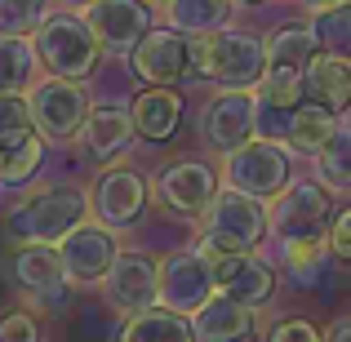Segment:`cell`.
Masks as SVG:
<instances>
[{"label": "cell", "instance_id": "1", "mask_svg": "<svg viewBox=\"0 0 351 342\" xmlns=\"http://www.w3.org/2000/svg\"><path fill=\"white\" fill-rule=\"evenodd\" d=\"M187 80H218L227 89H249L267 76V49L245 32H205L187 40Z\"/></svg>", "mask_w": 351, "mask_h": 342}, {"label": "cell", "instance_id": "2", "mask_svg": "<svg viewBox=\"0 0 351 342\" xmlns=\"http://www.w3.org/2000/svg\"><path fill=\"white\" fill-rule=\"evenodd\" d=\"M89 214V196L80 187H45L32 191L27 200H18L5 214V236L36 240V245H58L71 227H80Z\"/></svg>", "mask_w": 351, "mask_h": 342}, {"label": "cell", "instance_id": "3", "mask_svg": "<svg viewBox=\"0 0 351 342\" xmlns=\"http://www.w3.org/2000/svg\"><path fill=\"white\" fill-rule=\"evenodd\" d=\"M32 49L36 58L45 62L49 76H62V80H85L89 71L98 67V36L89 32V23L80 14H49L32 36Z\"/></svg>", "mask_w": 351, "mask_h": 342}, {"label": "cell", "instance_id": "4", "mask_svg": "<svg viewBox=\"0 0 351 342\" xmlns=\"http://www.w3.org/2000/svg\"><path fill=\"white\" fill-rule=\"evenodd\" d=\"M267 231V214L258 209L254 196L245 191H214L200 218V245L218 249V254H249Z\"/></svg>", "mask_w": 351, "mask_h": 342}, {"label": "cell", "instance_id": "5", "mask_svg": "<svg viewBox=\"0 0 351 342\" xmlns=\"http://www.w3.org/2000/svg\"><path fill=\"white\" fill-rule=\"evenodd\" d=\"M27 107H32V125L40 138L49 143H67L85 129L89 120V98L76 80H62V76H49L40 85L27 89Z\"/></svg>", "mask_w": 351, "mask_h": 342}, {"label": "cell", "instance_id": "6", "mask_svg": "<svg viewBox=\"0 0 351 342\" xmlns=\"http://www.w3.org/2000/svg\"><path fill=\"white\" fill-rule=\"evenodd\" d=\"M9 276L23 293L40 298L49 311L67 307V267L58 258V245H36V240H23V245L9 254Z\"/></svg>", "mask_w": 351, "mask_h": 342}, {"label": "cell", "instance_id": "7", "mask_svg": "<svg viewBox=\"0 0 351 342\" xmlns=\"http://www.w3.org/2000/svg\"><path fill=\"white\" fill-rule=\"evenodd\" d=\"M218 293L214 284V267H209V258L200 254H169L160 262V302L169 311H178V316H191V311H200L209 298Z\"/></svg>", "mask_w": 351, "mask_h": 342}, {"label": "cell", "instance_id": "8", "mask_svg": "<svg viewBox=\"0 0 351 342\" xmlns=\"http://www.w3.org/2000/svg\"><path fill=\"white\" fill-rule=\"evenodd\" d=\"M227 182L245 196L263 200V196H276V191L289 182V156H285L280 143H245L227 156Z\"/></svg>", "mask_w": 351, "mask_h": 342}, {"label": "cell", "instance_id": "9", "mask_svg": "<svg viewBox=\"0 0 351 342\" xmlns=\"http://www.w3.org/2000/svg\"><path fill=\"white\" fill-rule=\"evenodd\" d=\"M200 134H205V143L214 151L245 147L249 134H258V98H249L245 89H223L200 112Z\"/></svg>", "mask_w": 351, "mask_h": 342}, {"label": "cell", "instance_id": "10", "mask_svg": "<svg viewBox=\"0 0 351 342\" xmlns=\"http://www.w3.org/2000/svg\"><path fill=\"white\" fill-rule=\"evenodd\" d=\"M116 254H120L116 236H112V227H103V223H80L58 240V258H62V267H67V280H76V284H98L112 271Z\"/></svg>", "mask_w": 351, "mask_h": 342}, {"label": "cell", "instance_id": "11", "mask_svg": "<svg viewBox=\"0 0 351 342\" xmlns=\"http://www.w3.org/2000/svg\"><path fill=\"white\" fill-rule=\"evenodd\" d=\"M103 298L125 316L147 311L152 302H160V262H152L147 254H116L112 271L103 276Z\"/></svg>", "mask_w": 351, "mask_h": 342}, {"label": "cell", "instance_id": "12", "mask_svg": "<svg viewBox=\"0 0 351 342\" xmlns=\"http://www.w3.org/2000/svg\"><path fill=\"white\" fill-rule=\"evenodd\" d=\"M85 23L107 53H134L138 40L152 32V9L147 0H94Z\"/></svg>", "mask_w": 351, "mask_h": 342}, {"label": "cell", "instance_id": "13", "mask_svg": "<svg viewBox=\"0 0 351 342\" xmlns=\"http://www.w3.org/2000/svg\"><path fill=\"white\" fill-rule=\"evenodd\" d=\"M334 218H329V191L320 182H298V187L280 191L271 205V227L280 240H320Z\"/></svg>", "mask_w": 351, "mask_h": 342}, {"label": "cell", "instance_id": "14", "mask_svg": "<svg viewBox=\"0 0 351 342\" xmlns=\"http://www.w3.org/2000/svg\"><path fill=\"white\" fill-rule=\"evenodd\" d=\"M200 254H205L209 267H214L218 293L245 302V307H263V302L271 298L276 271H271L267 262H258L254 254H218V249H205V245H200Z\"/></svg>", "mask_w": 351, "mask_h": 342}, {"label": "cell", "instance_id": "15", "mask_svg": "<svg viewBox=\"0 0 351 342\" xmlns=\"http://www.w3.org/2000/svg\"><path fill=\"white\" fill-rule=\"evenodd\" d=\"M129 67L147 85H178V80H187L191 49L182 40V32H169V27L165 32H147L138 40V49L129 53Z\"/></svg>", "mask_w": 351, "mask_h": 342}, {"label": "cell", "instance_id": "16", "mask_svg": "<svg viewBox=\"0 0 351 342\" xmlns=\"http://www.w3.org/2000/svg\"><path fill=\"white\" fill-rule=\"evenodd\" d=\"M89 209L98 214V223L112 227V231L138 223V214L147 209V182H143V173H134V169H107L103 178L94 182Z\"/></svg>", "mask_w": 351, "mask_h": 342}, {"label": "cell", "instance_id": "17", "mask_svg": "<svg viewBox=\"0 0 351 342\" xmlns=\"http://www.w3.org/2000/svg\"><path fill=\"white\" fill-rule=\"evenodd\" d=\"M214 191H218V178L205 160H178L156 173V200L173 214H205Z\"/></svg>", "mask_w": 351, "mask_h": 342}, {"label": "cell", "instance_id": "18", "mask_svg": "<svg viewBox=\"0 0 351 342\" xmlns=\"http://www.w3.org/2000/svg\"><path fill=\"white\" fill-rule=\"evenodd\" d=\"M191 334L196 342H249L254 334V307L214 293L200 311H191Z\"/></svg>", "mask_w": 351, "mask_h": 342}, {"label": "cell", "instance_id": "19", "mask_svg": "<svg viewBox=\"0 0 351 342\" xmlns=\"http://www.w3.org/2000/svg\"><path fill=\"white\" fill-rule=\"evenodd\" d=\"M302 94H307V103L325 107V112H343L351 103V58H343V53H316L302 67Z\"/></svg>", "mask_w": 351, "mask_h": 342}, {"label": "cell", "instance_id": "20", "mask_svg": "<svg viewBox=\"0 0 351 342\" xmlns=\"http://www.w3.org/2000/svg\"><path fill=\"white\" fill-rule=\"evenodd\" d=\"M134 134H138L134 112H125V107H94L85 129H80V143H85V151L94 160H116V156L129 151Z\"/></svg>", "mask_w": 351, "mask_h": 342}, {"label": "cell", "instance_id": "21", "mask_svg": "<svg viewBox=\"0 0 351 342\" xmlns=\"http://www.w3.org/2000/svg\"><path fill=\"white\" fill-rule=\"evenodd\" d=\"M129 112H134L138 134L152 138V143H165V138H173L178 125H182V94L169 89V85H152V89H143V94L134 98Z\"/></svg>", "mask_w": 351, "mask_h": 342}, {"label": "cell", "instance_id": "22", "mask_svg": "<svg viewBox=\"0 0 351 342\" xmlns=\"http://www.w3.org/2000/svg\"><path fill=\"white\" fill-rule=\"evenodd\" d=\"M45 160V138L36 134V125L0 129V182L5 187H23Z\"/></svg>", "mask_w": 351, "mask_h": 342}, {"label": "cell", "instance_id": "23", "mask_svg": "<svg viewBox=\"0 0 351 342\" xmlns=\"http://www.w3.org/2000/svg\"><path fill=\"white\" fill-rule=\"evenodd\" d=\"M116 342H196L191 325L169 307H147V311H134V316L120 325Z\"/></svg>", "mask_w": 351, "mask_h": 342}, {"label": "cell", "instance_id": "24", "mask_svg": "<svg viewBox=\"0 0 351 342\" xmlns=\"http://www.w3.org/2000/svg\"><path fill=\"white\" fill-rule=\"evenodd\" d=\"M316 49H320V40H316V32L311 27H280V32H271L267 36V62L271 67H293V71H302L311 58H316Z\"/></svg>", "mask_w": 351, "mask_h": 342}, {"label": "cell", "instance_id": "25", "mask_svg": "<svg viewBox=\"0 0 351 342\" xmlns=\"http://www.w3.org/2000/svg\"><path fill=\"white\" fill-rule=\"evenodd\" d=\"M36 49L27 36H0V94H23L36 71Z\"/></svg>", "mask_w": 351, "mask_h": 342}, {"label": "cell", "instance_id": "26", "mask_svg": "<svg viewBox=\"0 0 351 342\" xmlns=\"http://www.w3.org/2000/svg\"><path fill=\"white\" fill-rule=\"evenodd\" d=\"M227 0H169V23L173 32H191V36H205V32H223L227 23Z\"/></svg>", "mask_w": 351, "mask_h": 342}, {"label": "cell", "instance_id": "27", "mask_svg": "<svg viewBox=\"0 0 351 342\" xmlns=\"http://www.w3.org/2000/svg\"><path fill=\"white\" fill-rule=\"evenodd\" d=\"M329 138H334V112H325V107H316V103H302L298 112H293V125H289V143L293 147L320 151Z\"/></svg>", "mask_w": 351, "mask_h": 342}, {"label": "cell", "instance_id": "28", "mask_svg": "<svg viewBox=\"0 0 351 342\" xmlns=\"http://www.w3.org/2000/svg\"><path fill=\"white\" fill-rule=\"evenodd\" d=\"M311 32H316L320 49H334L351 58V0H338V5H325L316 14V23H311Z\"/></svg>", "mask_w": 351, "mask_h": 342}, {"label": "cell", "instance_id": "29", "mask_svg": "<svg viewBox=\"0 0 351 342\" xmlns=\"http://www.w3.org/2000/svg\"><path fill=\"white\" fill-rule=\"evenodd\" d=\"M316 164H320V178H325L329 187H343V191L351 187V125L334 129V138L320 147Z\"/></svg>", "mask_w": 351, "mask_h": 342}, {"label": "cell", "instance_id": "30", "mask_svg": "<svg viewBox=\"0 0 351 342\" xmlns=\"http://www.w3.org/2000/svg\"><path fill=\"white\" fill-rule=\"evenodd\" d=\"M263 103H271V107H285V112H298L302 103H307V94H302V71H293V67H271L263 76Z\"/></svg>", "mask_w": 351, "mask_h": 342}, {"label": "cell", "instance_id": "31", "mask_svg": "<svg viewBox=\"0 0 351 342\" xmlns=\"http://www.w3.org/2000/svg\"><path fill=\"white\" fill-rule=\"evenodd\" d=\"M49 18V0H0V36H36Z\"/></svg>", "mask_w": 351, "mask_h": 342}, {"label": "cell", "instance_id": "32", "mask_svg": "<svg viewBox=\"0 0 351 342\" xmlns=\"http://www.w3.org/2000/svg\"><path fill=\"white\" fill-rule=\"evenodd\" d=\"M0 342H45L40 334V320L23 307H9L0 311Z\"/></svg>", "mask_w": 351, "mask_h": 342}, {"label": "cell", "instance_id": "33", "mask_svg": "<svg viewBox=\"0 0 351 342\" xmlns=\"http://www.w3.org/2000/svg\"><path fill=\"white\" fill-rule=\"evenodd\" d=\"M289 125H293V112H285V107H271L258 98V134L267 138V143H276V138H289Z\"/></svg>", "mask_w": 351, "mask_h": 342}, {"label": "cell", "instance_id": "34", "mask_svg": "<svg viewBox=\"0 0 351 342\" xmlns=\"http://www.w3.org/2000/svg\"><path fill=\"white\" fill-rule=\"evenodd\" d=\"M267 342H325L320 329L311 320H280V325L267 334Z\"/></svg>", "mask_w": 351, "mask_h": 342}, {"label": "cell", "instance_id": "35", "mask_svg": "<svg viewBox=\"0 0 351 342\" xmlns=\"http://www.w3.org/2000/svg\"><path fill=\"white\" fill-rule=\"evenodd\" d=\"M18 125H32L27 94H0V129H18Z\"/></svg>", "mask_w": 351, "mask_h": 342}, {"label": "cell", "instance_id": "36", "mask_svg": "<svg viewBox=\"0 0 351 342\" xmlns=\"http://www.w3.org/2000/svg\"><path fill=\"white\" fill-rule=\"evenodd\" d=\"M329 249H334L338 262H351V205L334 218V227H329Z\"/></svg>", "mask_w": 351, "mask_h": 342}, {"label": "cell", "instance_id": "37", "mask_svg": "<svg viewBox=\"0 0 351 342\" xmlns=\"http://www.w3.org/2000/svg\"><path fill=\"white\" fill-rule=\"evenodd\" d=\"M325 342H351V316L334 320V325H329V338H325Z\"/></svg>", "mask_w": 351, "mask_h": 342}, {"label": "cell", "instance_id": "38", "mask_svg": "<svg viewBox=\"0 0 351 342\" xmlns=\"http://www.w3.org/2000/svg\"><path fill=\"white\" fill-rule=\"evenodd\" d=\"M311 9H325V5H338V0H307Z\"/></svg>", "mask_w": 351, "mask_h": 342}, {"label": "cell", "instance_id": "39", "mask_svg": "<svg viewBox=\"0 0 351 342\" xmlns=\"http://www.w3.org/2000/svg\"><path fill=\"white\" fill-rule=\"evenodd\" d=\"M67 5H85V9H89V5H94V0H67Z\"/></svg>", "mask_w": 351, "mask_h": 342}, {"label": "cell", "instance_id": "40", "mask_svg": "<svg viewBox=\"0 0 351 342\" xmlns=\"http://www.w3.org/2000/svg\"><path fill=\"white\" fill-rule=\"evenodd\" d=\"M160 5H169V0H160Z\"/></svg>", "mask_w": 351, "mask_h": 342}, {"label": "cell", "instance_id": "41", "mask_svg": "<svg viewBox=\"0 0 351 342\" xmlns=\"http://www.w3.org/2000/svg\"><path fill=\"white\" fill-rule=\"evenodd\" d=\"M245 5H254V0H245Z\"/></svg>", "mask_w": 351, "mask_h": 342}]
</instances>
